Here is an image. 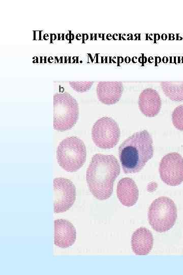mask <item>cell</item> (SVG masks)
Masks as SVG:
<instances>
[{"mask_svg":"<svg viewBox=\"0 0 183 275\" xmlns=\"http://www.w3.org/2000/svg\"><path fill=\"white\" fill-rule=\"evenodd\" d=\"M120 172L119 163L113 155L100 153L93 155L86 173L90 193L100 200L109 198L113 192L114 182Z\"/></svg>","mask_w":183,"mask_h":275,"instance_id":"6da1fadb","label":"cell"},{"mask_svg":"<svg viewBox=\"0 0 183 275\" xmlns=\"http://www.w3.org/2000/svg\"><path fill=\"white\" fill-rule=\"evenodd\" d=\"M119 159L126 174L140 172L154 154L153 141L150 133L143 130L133 133L118 148Z\"/></svg>","mask_w":183,"mask_h":275,"instance_id":"7a4b0ae2","label":"cell"},{"mask_svg":"<svg viewBox=\"0 0 183 275\" xmlns=\"http://www.w3.org/2000/svg\"><path fill=\"white\" fill-rule=\"evenodd\" d=\"M86 157V150L84 143L77 136L64 139L57 147V162L67 172H74L78 170L85 163Z\"/></svg>","mask_w":183,"mask_h":275,"instance_id":"3957f363","label":"cell"},{"mask_svg":"<svg viewBox=\"0 0 183 275\" xmlns=\"http://www.w3.org/2000/svg\"><path fill=\"white\" fill-rule=\"evenodd\" d=\"M79 114L77 100L68 92L56 93L53 95V127L64 131L76 123Z\"/></svg>","mask_w":183,"mask_h":275,"instance_id":"277c9868","label":"cell"},{"mask_svg":"<svg viewBox=\"0 0 183 275\" xmlns=\"http://www.w3.org/2000/svg\"><path fill=\"white\" fill-rule=\"evenodd\" d=\"M177 216L175 203L167 197L155 199L148 211V220L152 228L158 232L169 230L175 223Z\"/></svg>","mask_w":183,"mask_h":275,"instance_id":"5b68a950","label":"cell"},{"mask_svg":"<svg viewBox=\"0 0 183 275\" xmlns=\"http://www.w3.org/2000/svg\"><path fill=\"white\" fill-rule=\"evenodd\" d=\"M120 137V131L117 122L111 117H103L98 119L92 129V138L94 144L103 149L115 147Z\"/></svg>","mask_w":183,"mask_h":275,"instance_id":"8992f818","label":"cell"},{"mask_svg":"<svg viewBox=\"0 0 183 275\" xmlns=\"http://www.w3.org/2000/svg\"><path fill=\"white\" fill-rule=\"evenodd\" d=\"M162 181L171 186L179 185L183 182V157L177 152H170L162 158L159 165Z\"/></svg>","mask_w":183,"mask_h":275,"instance_id":"52a82bcc","label":"cell"},{"mask_svg":"<svg viewBox=\"0 0 183 275\" xmlns=\"http://www.w3.org/2000/svg\"><path fill=\"white\" fill-rule=\"evenodd\" d=\"M54 212L67 211L76 200V187L70 180L58 177L53 180Z\"/></svg>","mask_w":183,"mask_h":275,"instance_id":"ba28073f","label":"cell"},{"mask_svg":"<svg viewBox=\"0 0 183 275\" xmlns=\"http://www.w3.org/2000/svg\"><path fill=\"white\" fill-rule=\"evenodd\" d=\"M138 105L141 112L146 117L157 116L162 107V100L159 93L152 88L143 90L139 95Z\"/></svg>","mask_w":183,"mask_h":275,"instance_id":"9c48e42d","label":"cell"},{"mask_svg":"<svg viewBox=\"0 0 183 275\" xmlns=\"http://www.w3.org/2000/svg\"><path fill=\"white\" fill-rule=\"evenodd\" d=\"M124 91L121 81H100L96 88L99 100L106 105H112L118 102Z\"/></svg>","mask_w":183,"mask_h":275,"instance_id":"30bf717a","label":"cell"},{"mask_svg":"<svg viewBox=\"0 0 183 275\" xmlns=\"http://www.w3.org/2000/svg\"><path fill=\"white\" fill-rule=\"evenodd\" d=\"M76 231L73 225L64 219L54 221V244L61 248H67L75 242Z\"/></svg>","mask_w":183,"mask_h":275,"instance_id":"8fae6325","label":"cell"},{"mask_svg":"<svg viewBox=\"0 0 183 275\" xmlns=\"http://www.w3.org/2000/svg\"><path fill=\"white\" fill-rule=\"evenodd\" d=\"M117 197L120 202L126 207L134 205L139 197V190L135 181L130 178L121 179L117 183Z\"/></svg>","mask_w":183,"mask_h":275,"instance_id":"7c38bea8","label":"cell"},{"mask_svg":"<svg viewBox=\"0 0 183 275\" xmlns=\"http://www.w3.org/2000/svg\"><path fill=\"white\" fill-rule=\"evenodd\" d=\"M153 241L151 232L144 227H140L132 235V249L137 255H146L152 248Z\"/></svg>","mask_w":183,"mask_h":275,"instance_id":"4fadbf2b","label":"cell"},{"mask_svg":"<svg viewBox=\"0 0 183 275\" xmlns=\"http://www.w3.org/2000/svg\"><path fill=\"white\" fill-rule=\"evenodd\" d=\"M161 88L165 95L174 101H183V81H162Z\"/></svg>","mask_w":183,"mask_h":275,"instance_id":"5bb4252c","label":"cell"},{"mask_svg":"<svg viewBox=\"0 0 183 275\" xmlns=\"http://www.w3.org/2000/svg\"><path fill=\"white\" fill-rule=\"evenodd\" d=\"M172 121L174 126L183 131V105L176 106L172 113Z\"/></svg>","mask_w":183,"mask_h":275,"instance_id":"9a60e30c","label":"cell"},{"mask_svg":"<svg viewBox=\"0 0 183 275\" xmlns=\"http://www.w3.org/2000/svg\"><path fill=\"white\" fill-rule=\"evenodd\" d=\"M93 81H70L71 87L77 92H84L88 91L92 87Z\"/></svg>","mask_w":183,"mask_h":275,"instance_id":"2e32d148","label":"cell"}]
</instances>
